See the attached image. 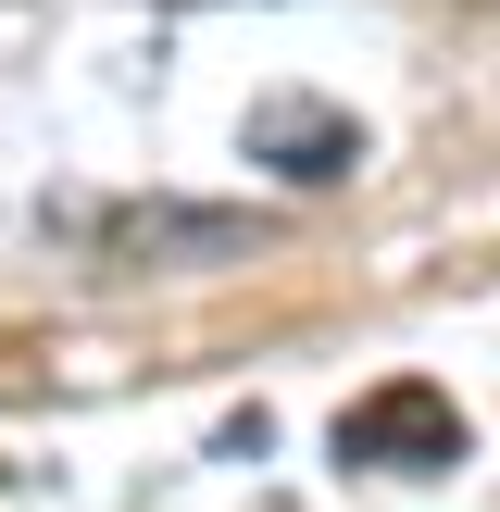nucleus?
Instances as JSON below:
<instances>
[{"instance_id":"nucleus-1","label":"nucleus","mask_w":500,"mask_h":512,"mask_svg":"<svg viewBox=\"0 0 500 512\" xmlns=\"http://www.w3.org/2000/svg\"><path fill=\"white\" fill-rule=\"evenodd\" d=\"M338 463H363V475H450V463H463V413H450V388H425V375L363 388L338 413Z\"/></svg>"},{"instance_id":"nucleus-3","label":"nucleus","mask_w":500,"mask_h":512,"mask_svg":"<svg viewBox=\"0 0 500 512\" xmlns=\"http://www.w3.org/2000/svg\"><path fill=\"white\" fill-rule=\"evenodd\" d=\"M63 225H88L113 263H225V250H250L238 213H188V200H150V213H63Z\"/></svg>"},{"instance_id":"nucleus-2","label":"nucleus","mask_w":500,"mask_h":512,"mask_svg":"<svg viewBox=\"0 0 500 512\" xmlns=\"http://www.w3.org/2000/svg\"><path fill=\"white\" fill-rule=\"evenodd\" d=\"M238 150L275 163L288 188H350V175H363V125H350L338 100H313V88H263L250 125H238Z\"/></svg>"},{"instance_id":"nucleus-4","label":"nucleus","mask_w":500,"mask_h":512,"mask_svg":"<svg viewBox=\"0 0 500 512\" xmlns=\"http://www.w3.org/2000/svg\"><path fill=\"white\" fill-rule=\"evenodd\" d=\"M150 13H213V0H150Z\"/></svg>"}]
</instances>
